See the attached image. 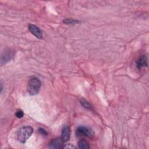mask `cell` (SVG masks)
Listing matches in <instances>:
<instances>
[{
  "instance_id": "5bb4252c",
  "label": "cell",
  "mask_w": 149,
  "mask_h": 149,
  "mask_svg": "<svg viewBox=\"0 0 149 149\" xmlns=\"http://www.w3.org/2000/svg\"><path fill=\"white\" fill-rule=\"evenodd\" d=\"M74 148L75 147L73 146H72V144H66L63 147V148Z\"/></svg>"
},
{
  "instance_id": "7c38bea8",
  "label": "cell",
  "mask_w": 149,
  "mask_h": 149,
  "mask_svg": "<svg viewBox=\"0 0 149 149\" xmlns=\"http://www.w3.org/2000/svg\"><path fill=\"white\" fill-rule=\"evenodd\" d=\"M24 115V113L23 112L20 110V109H19L17 110L16 113H15V116L17 118H22Z\"/></svg>"
},
{
  "instance_id": "5b68a950",
  "label": "cell",
  "mask_w": 149,
  "mask_h": 149,
  "mask_svg": "<svg viewBox=\"0 0 149 149\" xmlns=\"http://www.w3.org/2000/svg\"><path fill=\"white\" fill-rule=\"evenodd\" d=\"M29 29L30 30V31L37 38H40L41 39L43 37L42 35V30L37 26L34 25V24H30L29 26Z\"/></svg>"
},
{
  "instance_id": "9c48e42d",
  "label": "cell",
  "mask_w": 149,
  "mask_h": 149,
  "mask_svg": "<svg viewBox=\"0 0 149 149\" xmlns=\"http://www.w3.org/2000/svg\"><path fill=\"white\" fill-rule=\"evenodd\" d=\"M78 147L79 148H83V149L90 148L89 143L84 140H81L78 142Z\"/></svg>"
},
{
  "instance_id": "8fae6325",
  "label": "cell",
  "mask_w": 149,
  "mask_h": 149,
  "mask_svg": "<svg viewBox=\"0 0 149 149\" xmlns=\"http://www.w3.org/2000/svg\"><path fill=\"white\" fill-rule=\"evenodd\" d=\"M63 23L67 24H74L79 23V22L77 20H74L72 19H65L63 20Z\"/></svg>"
},
{
  "instance_id": "3957f363",
  "label": "cell",
  "mask_w": 149,
  "mask_h": 149,
  "mask_svg": "<svg viewBox=\"0 0 149 149\" xmlns=\"http://www.w3.org/2000/svg\"><path fill=\"white\" fill-rule=\"evenodd\" d=\"M76 134L77 137L84 136L88 138H92L94 136V132L91 129L84 126H79L76 129Z\"/></svg>"
},
{
  "instance_id": "7a4b0ae2",
  "label": "cell",
  "mask_w": 149,
  "mask_h": 149,
  "mask_svg": "<svg viewBox=\"0 0 149 149\" xmlns=\"http://www.w3.org/2000/svg\"><path fill=\"white\" fill-rule=\"evenodd\" d=\"M41 84V81L38 78L36 77H31L29 80L27 84V91L31 95L37 94L40 91Z\"/></svg>"
},
{
  "instance_id": "8992f818",
  "label": "cell",
  "mask_w": 149,
  "mask_h": 149,
  "mask_svg": "<svg viewBox=\"0 0 149 149\" xmlns=\"http://www.w3.org/2000/svg\"><path fill=\"white\" fill-rule=\"evenodd\" d=\"M13 56V52L12 51H10V49L4 51V52L2 54V55L1 56V65L5 64L6 62L10 61V60L12 58Z\"/></svg>"
},
{
  "instance_id": "30bf717a",
  "label": "cell",
  "mask_w": 149,
  "mask_h": 149,
  "mask_svg": "<svg viewBox=\"0 0 149 149\" xmlns=\"http://www.w3.org/2000/svg\"><path fill=\"white\" fill-rule=\"evenodd\" d=\"M80 104L82 105V106L83 107H84L85 108L88 109V110H93V107L92 106L90 105V104L86 100L84 99H81L80 100Z\"/></svg>"
},
{
  "instance_id": "52a82bcc",
  "label": "cell",
  "mask_w": 149,
  "mask_h": 149,
  "mask_svg": "<svg viewBox=\"0 0 149 149\" xmlns=\"http://www.w3.org/2000/svg\"><path fill=\"white\" fill-rule=\"evenodd\" d=\"M148 65L147 56L146 55H143L139 58L136 61V65L139 69L147 66Z\"/></svg>"
},
{
  "instance_id": "ba28073f",
  "label": "cell",
  "mask_w": 149,
  "mask_h": 149,
  "mask_svg": "<svg viewBox=\"0 0 149 149\" xmlns=\"http://www.w3.org/2000/svg\"><path fill=\"white\" fill-rule=\"evenodd\" d=\"M70 138V129L68 126H65L62 129L61 139L63 142H66Z\"/></svg>"
},
{
  "instance_id": "4fadbf2b",
  "label": "cell",
  "mask_w": 149,
  "mask_h": 149,
  "mask_svg": "<svg viewBox=\"0 0 149 149\" xmlns=\"http://www.w3.org/2000/svg\"><path fill=\"white\" fill-rule=\"evenodd\" d=\"M38 132L42 136H48V132L45 129H44L43 128H39Z\"/></svg>"
},
{
  "instance_id": "6da1fadb",
  "label": "cell",
  "mask_w": 149,
  "mask_h": 149,
  "mask_svg": "<svg viewBox=\"0 0 149 149\" xmlns=\"http://www.w3.org/2000/svg\"><path fill=\"white\" fill-rule=\"evenodd\" d=\"M33 129L31 126H24L21 127L17 133V139L19 141L24 143L31 136Z\"/></svg>"
},
{
  "instance_id": "277c9868",
  "label": "cell",
  "mask_w": 149,
  "mask_h": 149,
  "mask_svg": "<svg viewBox=\"0 0 149 149\" xmlns=\"http://www.w3.org/2000/svg\"><path fill=\"white\" fill-rule=\"evenodd\" d=\"M63 143L61 138H55L51 140L48 147L50 148H63Z\"/></svg>"
}]
</instances>
